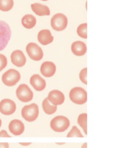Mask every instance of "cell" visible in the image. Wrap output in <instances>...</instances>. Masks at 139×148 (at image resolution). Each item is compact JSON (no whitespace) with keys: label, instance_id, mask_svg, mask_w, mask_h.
Segmentation results:
<instances>
[{"label":"cell","instance_id":"18","mask_svg":"<svg viewBox=\"0 0 139 148\" xmlns=\"http://www.w3.org/2000/svg\"><path fill=\"white\" fill-rule=\"evenodd\" d=\"M22 25H23L24 28L31 29L33 28L36 24V18L32 15H25L22 18Z\"/></svg>","mask_w":139,"mask_h":148},{"label":"cell","instance_id":"29","mask_svg":"<svg viewBox=\"0 0 139 148\" xmlns=\"http://www.w3.org/2000/svg\"><path fill=\"white\" fill-rule=\"evenodd\" d=\"M81 148H87V143H84L83 145V146L81 147Z\"/></svg>","mask_w":139,"mask_h":148},{"label":"cell","instance_id":"3","mask_svg":"<svg viewBox=\"0 0 139 148\" xmlns=\"http://www.w3.org/2000/svg\"><path fill=\"white\" fill-rule=\"evenodd\" d=\"M39 107L35 103H33L29 105H25L21 111L22 118L25 121L29 122H33L36 120L39 116Z\"/></svg>","mask_w":139,"mask_h":148},{"label":"cell","instance_id":"7","mask_svg":"<svg viewBox=\"0 0 139 148\" xmlns=\"http://www.w3.org/2000/svg\"><path fill=\"white\" fill-rule=\"evenodd\" d=\"M17 97L22 102H28L32 100L33 93L28 85L22 84L18 87L16 90Z\"/></svg>","mask_w":139,"mask_h":148},{"label":"cell","instance_id":"9","mask_svg":"<svg viewBox=\"0 0 139 148\" xmlns=\"http://www.w3.org/2000/svg\"><path fill=\"white\" fill-rule=\"evenodd\" d=\"M16 110V105L12 99H4L0 102V113L5 116L13 114Z\"/></svg>","mask_w":139,"mask_h":148},{"label":"cell","instance_id":"19","mask_svg":"<svg viewBox=\"0 0 139 148\" xmlns=\"http://www.w3.org/2000/svg\"><path fill=\"white\" fill-rule=\"evenodd\" d=\"M42 108H43L44 111L47 115H52L56 112L57 109L56 105L51 104L47 98H45L44 99L43 102H42Z\"/></svg>","mask_w":139,"mask_h":148},{"label":"cell","instance_id":"12","mask_svg":"<svg viewBox=\"0 0 139 148\" xmlns=\"http://www.w3.org/2000/svg\"><path fill=\"white\" fill-rule=\"evenodd\" d=\"M11 61L17 67H22L26 62V58L23 52L20 50H15L11 55Z\"/></svg>","mask_w":139,"mask_h":148},{"label":"cell","instance_id":"13","mask_svg":"<svg viewBox=\"0 0 139 148\" xmlns=\"http://www.w3.org/2000/svg\"><path fill=\"white\" fill-rule=\"evenodd\" d=\"M41 73L46 78L52 77L56 72V65L52 62H44L41 66Z\"/></svg>","mask_w":139,"mask_h":148},{"label":"cell","instance_id":"28","mask_svg":"<svg viewBox=\"0 0 139 148\" xmlns=\"http://www.w3.org/2000/svg\"><path fill=\"white\" fill-rule=\"evenodd\" d=\"M31 143H20V145H23V146H28V145H31Z\"/></svg>","mask_w":139,"mask_h":148},{"label":"cell","instance_id":"4","mask_svg":"<svg viewBox=\"0 0 139 148\" xmlns=\"http://www.w3.org/2000/svg\"><path fill=\"white\" fill-rule=\"evenodd\" d=\"M50 126L55 132H63L66 131L70 126V121L65 116H57L51 121Z\"/></svg>","mask_w":139,"mask_h":148},{"label":"cell","instance_id":"31","mask_svg":"<svg viewBox=\"0 0 139 148\" xmlns=\"http://www.w3.org/2000/svg\"><path fill=\"white\" fill-rule=\"evenodd\" d=\"M42 1H48V0H42Z\"/></svg>","mask_w":139,"mask_h":148},{"label":"cell","instance_id":"22","mask_svg":"<svg viewBox=\"0 0 139 148\" xmlns=\"http://www.w3.org/2000/svg\"><path fill=\"white\" fill-rule=\"evenodd\" d=\"M78 35L83 39H87V23H83L77 28Z\"/></svg>","mask_w":139,"mask_h":148},{"label":"cell","instance_id":"27","mask_svg":"<svg viewBox=\"0 0 139 148\" xmlns=\"http://www.w3.org/2000/svg\"><path fill=\"white\" fill-rule=\"evenodd\" d=\"M0 148H9V144L7 142L0 143Z\"/></svg>","mask_w":139,"mask_h":148},{"label":"cell","instance_id":"15","mask_svg":"<svg viewBox=\"0 0 139 148\" xmlns=\"http://www.w3.org/2000/svg\"><path fill=\"white\" fill-rule=\"evenodd\" d=\"M54 40L53 36L51 34V31L48 29L42 30L38 34V41L42 45H47L51 44Z\"/></svg>","mask_w":139,"mask_h":148},{"label":"cell","instance_id":"25","mask_svg":"<svg viewBox=\"0 0 139 148\" xmlns=\"http://www.w3.org/2000/svg\"><path fill=\"white\" fill-rule=\"evenodd\" d=\"M7 65V59L4 55L0 54V71L5 69Z\"/></svg>","mask_w":139,"mask_h":148},{"label":"cell","instance_id":"2","mask_svg":"<svg viewBox=\"0 0 139 148\" xmlns=\"http://www.w3.org/2000/svg\"><path fill=\"white\" fill-rule=\"evenodd\" d=\"M70 99L73 103L83 105L87 101V92L81 87H74L70 92Z\"/></svg>","mask_w":139,"mask_h":148},{"label":"cell","instance_id":"21","mask_svg":"<svg viewBox=\"0 0 139 148\" xmlns=\"http://www.w3.org/2000/svg\"><path fill=\"white\" fill-rule=\"evenodd\" d=\"M78 123L83 129L85 134H87V114L86 113L80 114L78 119Z\"/></svg>","mask_w":139,"mask_h":148},{"label":"cell","instance_id":"20","mask_svg":"<svg viewBox=\"0 0 139 148\" xmlns=\"http://www.w3.org/2000/svg\"><path fill=\"white\" fill-rule=\"evenodd\" d=\"M13 0H0V10L8 12L13 8Z\"/></svg>","mask_w":139,"mask_h":148},{"label":"cell","instance_id":"1","mask_svg":"<svg viewBox=\"0 0 139 148\" xmlns=\"http://www.w3.org/2000/svg\"><path fill=\"white\" fill-rule=\"evenodd\" d=\"M11 38V30L6 22L0 21V51L3 50Z\"/></svg>","mask_w":139,"mask_h":148},{"label":"cell","instance_id":"8","mask_svg":"<svg viewBox=\"0 0 139 148\" xmlns=\"http://www.w3.org/2000/svg\"><path fill=\"white\" fill-rule=\"evenodd\" d=\"M26 52L31 59L35 61H39L43 58L44 53L42 48L35 43H29L26 47Z\"/></svg>","mask_w":139,"mask_h":148},{"label":"cell","instance_id":"23","mask_svg":"<svg viewBox=\"0 0 139 148\" xmlns=\"http://www.w3.org/2000/svg\"><path fill=\"white\" fill-rule=\"evenodd\" d=\"M67 137H83V136L82 135V134L80 133V130L78 129L77 126H74L72 128L71 131L68 133V134L67 135Z\"/></svg>","mask_w":139,"mask_h":148},{"label":"cell","instance_id":"6","mask_svg":"<svg viewBox=\"0 0 139 148\" xmlns=\"http://www.w3.org/2000/svg\"><path fill=\"white\" fill-rule=\"evenodd\" d=\"M51 25L55 31H64L67 25V18L64 14H56L51 20Z\"/></svg>","mask_w":139,"mask_h":148},{"label":"cell","instance_id":"16","mask_svg":"<svg viewBox=\"0 0 139 148\" xmlns=\"http://www.w3.org/2000/svg\"><path fill=\"white\" fill-rule=\"evenodd\" d=\"M71 50L76 56H83L87 51V47L85 43L80 41L73 42L71 46Z\"/></svg>","mask_w":139,"mask_h":148},{"label":"cell","instance_id":"10","mask_svg":"<svg viewBox=\"0 0 139 148\" xmlns=\"http://www.w3.org/2000/svg\"><path fill=\"white\" fill-rule=\"evenodd\" d=\"M47 99L50 102V103L57 106L64 103L65 95L59 90H52L49 93Z\"/></svg>","mask_w":139,"mask_h":148},{"label":"cell","instance_id":"5","mask_svg":"<svg viewBox=\"0 0 139 148\" xmlns=\"http://www.w3.org/2000/svg\"><path fill=\"white\" fill-rule=\"evenodd\" d=\"M20 79V74L15 69H10L2 75V80L5 85L7 86H15Z\"/></svg>","mask_w":139,"mask_h":148},{"label":"cell","instance_id":"17","mask_svg":"<svg viewBox=\"0 0 139 148\" xmlns=\"http://www.w3.org/2000/svg\"><path fill=\"white\" fill-rule=\"evenodd\" d=\"M31 9L39 16H45L50 15L49 8L46 5L39 3H34L31 5Z\"/></svg>","mask_w":139,"mask_h":148},{"label":"cell","instance_id":"24","mask_svg":"<svg viewBox=\"0 0 139 148\" xmlns=\"http://www.w3.org/2000/svg\"><path fill=\"white\" fill-rule=\"evenodd\" d=\"M80 80L85 84H87V68H83L79 75Z\"/></svg>","mask_w":139,"mask_h":148},{"label":"cell","instance_id":"30","mask_svg":"<svg viewBox=\"0 0 139 148\" xmlns=\"http://www.w3.org/2000/svg\"><path fill=\"white\" fill-rule=\"evenodd\" d=\"M1 126H2V121L0 119V127H1Z\"/></svg>","mask_w":139,"mask_h":148},{"label":"cell","instance_id":"11","mask_svg":"<svg viewBox=\"0 0 139 148\" xmlns=\"http://www.w3.org/2000/svg\"><path fill=\"white\" fill-rule=\"evenodd\" d=\"M9 130L15 136H19L24 132L25 126L21 121L15 119L10 123Z\"/></svg>","mask_w":139,"mask_h":148},{"label":"cell","instance_id":"26","mask_svg":"<svg viewBox=\"0 0 139 148\" xmlns=\"http://www.w3.org/2000/svg\"><path fill=\"white\" fill-rule=\"evenodd\" d=\"M0 137H10V136L7 133L6 131L2 130L0 132Z\"/></svg>","mask_w":139,"mask_h":148},{"label":"cell","instance_id":"14","mask_svg":"<svg viewBox=\"0 0 139 148\" xmlns=\"http://www.w3.org/2000/svg\"><path fill=\"white\" fill-rule=\"evenodd\" d=\"M30 83H31V86L35 89V90L39 91V92L44 90L46 87L45 80L37 74H35L31 76V79H30Z\"/></svg>","mask_w":139,"mask_h":148}]
</instances>
